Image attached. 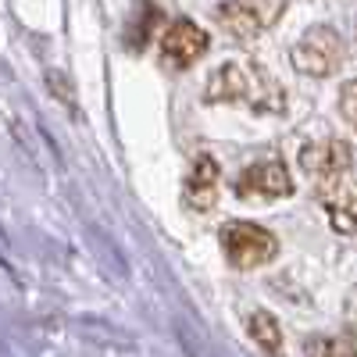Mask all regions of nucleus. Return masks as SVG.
<instances>
[{
	"mask_svg": "<svg viewBox=\"0 0 357 357\" xmlns=\"http://www.w3.org/2000/svg\"><path fill=\"white\" fill-rule=\"evenodd\" d=\"M282 11H286V0H225L215 18L229 36L250 40L264 33L268 25H275Z\"/></svg>",
	"mask_w": 357,
	"mask_h": 357,
	"instance_id": "39448f33",
	"label": "nucleus"
},
{
	"mask_svg": "<svg viewBox=\"0 0 357 357\" xmlns=\"http://www.w3.org/2000/svg\"><path fill=\"white\" fill-rule=\"evenodd\" d=\"M218 178H222L218 161H215V158H207V154H200V158L193 161L190 175H186L183 200L193 207V211H211L215 200H218Z\"/></svg>",
	"mask_w": 357,
	"mask_h": 357,
	"instance_id": "1a4fd4ad",
	"label": "nucleus"
},
{
	"mask_svg": "<svg viewBox=\"0 0 357 357\" xmlns=\"http://www.w3.org/2000/svg\"><path fill=\"white\" fill-rule=\"evenodd\" d=\"M222 250H225V261L232 268H261L275 257L279 243H275V236L254 225V222H229L222 229Z\"/></svg>",
	"mask_w": 357,
	"mask_h": 357,
	"instance_id": "7ed1b4c3",
	"label": "nucleus"
},
{
	"mask_svg": "<svg viewBox=\"0 0 357 357\" xmlns=\"http://www.w3.org/2000/svg\"><path fill=\"white\" fill-rule=\"evenodd\" d=\"M321 200H325L333 229L343 236H357V172L343 175L333 190L321 193Z\"/></svg>",
	"mask_w": 357,
	"mask_h": 357,
	"instance_id": "6e6552de",
	"label": "nucleus"
},
{
	"mask_svg": "<svg viewBox=\"0 0 357 357\" xmlns=\"http://www.w3.org/2000/svg\"><path fill=\"white\" fill-rule=\"evenodd\" d=\"M207 50V33L190 22V18H178L165 29L161 36V65L168 72H186L190 65H197Z\"/></svg>",
	"mask_w": 357,
	"mask_h": 357,
	"instance_id": "423d86ee",
	"label": "nucleus"
},
{
	"mask_svg": "<svg viewBox=\"0 0 357 357\" xmlns=\"http://www.w3.org/2000/svg\"><path fill=\"white\" fill-rule=\"evenodd\" d=\"M289 190H293V178L279 158L254 161L236 175V193L243 200H279V197H289Z\"/></svg>",
	"mask_w": 357,
	"mask_h": 357,
	"instance_id": "0eeeda50",
	"label": "nucleus"
},
{
	"mask_svg": "<svg viewBox=\"0 0 357 357\" xmlns=\"http://www.w3.org/2000/svg\"><path fill=\"white\" fill-rule=\"evenodd\" d=\"M301 168H304V175L314 183V190L321 197L325 190H333L343 175L354 172V151H350L347 139H336V136L311 139L301 151Z\"/></svg>",
	"mask_w": 357,
	"mask_h": 357,
	"instance_id": "f03ea898",
	"label": "nucleus"
},
{
	"mask_svg": "<svg viewBox=\"0 0 357 357\" xmlns=\"http://www.w3.org/2000/svg\"><path fill=\"white\" fill-rule=\"evenodd\" d=\"M304 357H357V333L311 336L304 343Z\"/></svg>",
	"mask_w": 357,
	"mask_h": 357,
	"instance_id": "9d476101",
	"label": "nucleus"
},
{
	"mask_svg": "<svg viewBox=\"0 0 357 357\" xmlns=\"http://www.w3.org/2000/svg\"><path fill=\"white\" fill-rule=\"evenodd\" d=\"M204 100H211V104L243 100L254 111H282V89L264 68L243 65V61H229L211 75V82H207V89H204Z\"/></svg>",
	"mask_w": 357,
	"mask_h": 357,
	"instance_id": "f257e3e1",
	"label": "nucleus"
},
{
	"mask_svg": "<svg viewBox=\"0 0 357 357\" xmlns=\"http://www.w3.org/2000/svg\"><path fill=\"white\" fill-rule=\"evenodd\" d=\"M340 107H343V114H347V122L357 129V79L340 89Z\"/></svg>",
	"mask_w": 357,
	"mask_h": 357,
	"instance_id": "f8f14e48",
	"label": "nucleus"
},
{
	"mask_svg": "<svg viewBox=\"0 0 357 357\" xmlns=\"http://www.w3.org/2000/svg\"><path fill=\"white\" fill-rule=\"evenodd\" d=\"M250 336L264 347V350H279V343H282V333H279V321L268 314V311H257V314H250Z\"/></svg>",
	"mask_w": 357,
	"mask_h": 357,
	"instance_id": "9b49d317",
	"label": "nucleus"
},
{
	"mask_svg": "<svg viewBox=\"0 0 357 357\" xmlns=\"http://www.w3.org/2000/svg\"><path fill=\"white\" fill-rule=\"evenodd\" d=\"M289 61L296 72H304V75H333L343 61V40L333 25H314L307 29V33L296 40L293 54H289Z\"/></svg>",
	"mask_w": 357,
	"mask_h": 357,
	"instance_id": "20e7f679",
	"label": "nucleus"
}]
</instances>
